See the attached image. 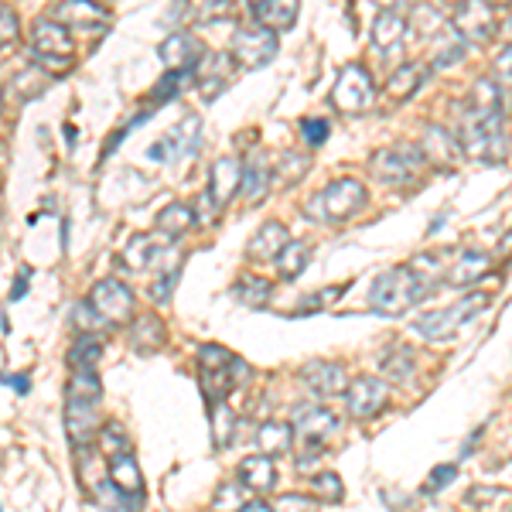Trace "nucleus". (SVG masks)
<instances>
[{
  "mask_svg": "<svg viewBox=\"0 0 512 512\" xmlns=\"http://www.w3.org/2000/svg\"><path fill=\"white\" fill-rule=\"evenodd\" d=\"M458 140L461 154L485 164H502L509 154L506 140V120H502V103H499V82L478 79L468 103L458 110Z\"/></svg>",
  "mask_w": 512,
  "mask_h": 512,
  "instance_id": "nucleus-1",
  "label": "nucleus"
},
{
  "mask_svg": "<svg viewBox=\"0 0 512 512\" xmlns=\"http://www.w3.org/2000/svg\"><path fill=\"white\" fill-rule=\"evenodd\" d=\"M434 287H437V280L417 274L410 263H403V267L386 270V274H379L373 280V291H369V308H373L376 315H386V318L403 315L410 304L424 301Z\"/></svg>",
  "mask_w": 512,
  "mask_h": 512,
  "instance_id": "nucleus-2",
  "label": "nucleus"
},
{
  "mask_svg": "<svg viewBox=\"0 0 512 512\" xmlns=\"http://www.w3.org/2000/svg\"><path fill=\"white\" fill-rule=\"evenodd\" d=\"M362 205H366V185L359 178H338L308 198L304 216L321 222V226H338V222L352 219Z\"/></svg>",
  "mask_w": 512,
  "mask_h": 512,
  "instance_id": "nucleus-3",
  "label": "nucleus"
},
{
  "mask_svg": "<svg viewBox=\"0 0 512 512\" xmlns=\"http://www.w3.org/2000/svg\"><path fill=\"white\" fill-rule=\"evenodd\" d=\"M485 304H489V294H472L458 304H448V308L427 311L414 321V332H420L427 342H444V338H454L461 332V325H468L475 315H482Z\"/></svg>",
  "mask_w": 512,
  "mask_h": 512,
  "instance_id": "nucleus-4",
  "label": "nucleus"
},
{
  "mask_svg": "<svg viewBox=\"0 0 512 512\" xmlns=\"http://www.w3.org/2000/svg\"><path fill=\"white\" fill-rule=\"evenodd\" d=\"M424 164L427 161H424V154H420V147L403 140V144L376 151L373 161H369V171H373V178L383 181V185H410V181L420 178Z\"/></svg>",
  "mask_w": 512,
  "mask_h": 512,
  "instance_id": "nucleus-5",
  "label": "nucleus"
},
{
  "mask_svg": "<svg viewBox=\"0 0 512 512\" xmlns=\"http://www.w3.org/2000/svg\"><path fill=\"white\" fill-rule=\"evenodd\" d=\"M233 362L236 355L222 345H202L198 349V376H202V393L205 400L216 407V403H226V396L233 393L236 376H233Z\"/></svg>",
  "mask_w": 512,
  "mask_h": 512,
  "instance_id": "nucleus-6",
  "label": "nucleus"
},
{
  "mask_svg": "<svg viewBox=\"0 0 512 512\" xmlns=\"http://www.w3.org/2000/svg\"><path fill=\"white\" fill-rule=\"evenodd\" d=\"M89 308H93V315L103 321V325H130L134 321V294H130L127 284H120V280H99V284L89 291Z\"/></svg>",
  "mask_w": 512,
  "mask_h": 512,
  "instance_id": "nucleus-7",
  "label": "nucleus"
},
{
  "mask_svg": "<svg viewBox=\"0 0 512 512\" xmlns=\"http://www.w3.org/2000/svg\"><path fill=\"white\" fill-rule=\"evenodd\" d=\"M338 431V417L325 407H297L294 410V434L301 444V461L325 451L328 434Z\"/></svg>",
  "mask_w": 512,
  "mask_h": 512,
  "instance_id": "nucleus-8",
  "label": "nucleus"
},
{
  "mask_svg": "<svg viewBox=\"0 0 512 512\" xmlns=\"http://www.w3.org/2000/svg\"><path fill=\"white\" fill-rule=\"evenodd\" d=\"M373 103V76L362 65H345L332 89V106L338 113H362Z\"/></svg>",
  "mask_w": 512,
  "mask_h": 512,
  "instance_id": "nucleus-9",
  "label": "nucleus"
},
{
  "mask_svg": "<svg viewBox=\"0 0 512 512\" xmlns=\"http://www.w3.org/2000/svg\"><path fill=\"white\" fill-rule=\"evenodd\" d=\"M451 18H454V31L465 41H475V45H489L499 35V18H495L492 4H482V0L458 4Z\"/></svg>",
  "mask_w": 512,
  "mask_h": 512,
  "instance_id": "nucleus-10",
  "label": "nucleus"
},
{
  "mask_svg": "<svg viewBox=\"0 0 512 512\" xmlns=\"http://www.w3.org/2000/svg\"><path fill=\"white\" fill-rule=\"evenodd\" d=\"M277 55V35L267 28H243L233 35V59L236 65H243V69H263V65H270Z\"/></svg>",
  "mask_w": 512,
  "mask_h": 512,
  "instance_id": "nucleus-11",
  "label": "nucleus"
},
{
  "mask_svg": "<svg viewBox=\"0 0 512 512\" xmlns=\"http://www.w3.org/2000/svg\"><path fill=\"white\" fill-rule=\"evenodd\" d=\"M386 396H390V390H386L383 379L376 376H355L349 386H345V403H349V414L366 420V417H376L379 410L386 407Z\"/></svg>",
  "mask_w": 512,
  "mask_h": 512,
  "instance_id": "nucleus-12",
  "label": "nucleus"
},
{
  "mask_svg": "<svg viewBox=\"0 0 512 512\" xmlns=\"http://www.w3.org/2000/svg\"><path fill=\"white\" fill-rule=\"evenodd\" d=\"M301 383L308 386L318 400H332V396H342L345 386H349V376H345L342 362H328V359H315L301 369Z\"/></svg>",
  "mask_w": 512,
  "mask_h": 512,
  "instance_id": "nucleus-13",
  "label": "nucleus"
},
{
  "mask_svg": "<svg viewBox=\"0 0 512 512\" xmlns=\"http://www.w3.org/2000/svg\"><path fill=\"white\" fill-rule=\"evenodd\" d=\"M158 55L168 72H195V65L202 62L205 52L195 35H188V31H171L158 45Z\"/></svg>",
  "mask_w": 512,
  "mask_h": 512,
  "instance_id": "nucleus-14",
  "label": "nucleus"
},
{
  "mask_svg": "<svg viewBox=\"0 0 512 512\" xmlns=\"http://www.w3.org/2000/svg\"><path fill=\"white\" fill-rule=\"evenodd\" d=\"M198 130H202V120L185 117L175 130H168V134H164L147 154H151V161H181V158H188V154L195 151Z\"/></svg>",
  "mask_w": 512,
  "mask_h": 512,
  "instance_id": "nucleus-15",
  "label": "nucleus"
},
{
  "mask_svg": "<svg viewBox=\"0 0 512 512\" xmlns=\"http://www.w3.org/2000/svg\"><path fill=\"white\" fill-rule=\"evenodd\" d=\"M110 485L120 499H127V509L137 512L144 506V475H140V465L134 454H123V458L110 461Z\"/></svg>",
  "mask_w": 512,
  "mask_h": 512,
  "instance_id": "nucleus-16",
  "label": "nucleus"
},
{
  "mask_svg": "<svg viewBox=\"0 0 512 512\" xmlns=\"http://www.w3.org/2000/svg\"><path fill=\"white\" fill-rule=\"evenodd\" d=\"M233 72H236L233 55H202V62L195 65L192 79L198 82V93H202V99H209L212 103V99L229 86Z\"/></svg>",
  "mask_w": 512,
  "mask_h": 512,
  "instance_id": "nucleus-17",
  "label": "nucleus"
},
{
  "mask_svg": "<svg viewBox=\"0 0 512 512\" xmlns=\"http://www.w3.org/2000/svg\"><path fill=\"white\" fill-rule=\"evenodd\" d=\"M31 45H35L38 59H72V35L52 18H38L31 28Z\"/></svg>",
  "mask_w": 512,
  "mask_h": 512,
  "instance_id": "nucleus-18",
  "label": "nucleus"
},
{
  "mask_svg": "<svg viewBox=\"0 0 512 512\" xmlns=\"http://www.w3.org/2000/svg\"><path fill=\"white\" fill-rule=\"evenodd\" d=\"M103 427V417H99V403H65V434H69L72 444H82L86 448L89 441L99 434Z\"/></svg>",
  "mask_w": 512,
  "mask_h": 512,
  "instance_id": "nucleus-19",
  "label": "nucleus"
},
{
  "mask_svg": "<svg viewBox=\"0 0 512 512\" xmlns=\"http://www.w3.org/2000/svg\"><path fill=\"white\" fill-rule=\"evenodd\" d=\"M48 18L59 21L62 28H103L110 14H106L99 4H89V0H65V4L55 7Z\"/></svg>",
  "mask_w": 512,
  "mask_h": 512,
  "instance_id": "nucleus-20",
  "label": "nucleus"
},
{
  "mask_svg": "<svg viewBox=\"0 0 512 512\" xmlns=\"http://www.w3.org/2000/svg\"><path fill=\"white\" fill-rule=\"evenodd\" d=\"M250 11H253V18H256L260 28H267V31H274V35H277V31H291L294 28L301 7H297L294 0H256Z\"/></svg>",
  "mask_w": 512,
  "mask_h": 512,
  "instance_id": "nucleus-21",
  "label": "nucleus"
},
{
  "mask_svg": "<svg viewBox=\"0 0 512 512\" xmlns=\"http://www.w3.org/2000/svg\"><path fill=\"white\" fill-rule=\"evenodd\" d=\"M239 185H243V164L236 158H219L212 164V188L209 195L216 198L219 209H226L233 202V195H239Z\"/></svg>",
  "mask_w": 512,
  "mask_h": 512,
  "instance_id": "nucleus-22",
  "label": "nucleus"
},
{
  "mask_svg": "<svg viewBox=\"0 0 512 512\" xmlns=\"http://www.w3.org/2000/svg\"><path fill=\"white\" fill-rule=\"evenodd\" d=\"M291 243V233H287L284 222H263L260 229L253 233L250 246H246V253L253 256V260H277L280 253H284V246Z\"/></svg>",
  "mask_w": 512,
  "mask_h": 512,
  "instance_id": "nucleus-23",
  "label": "nucleus"
},
{
  "mask_svg": "<svg viewBox=\"0 0 512 512\" xmlns=\"http://www.w3.org/2000/svg\"><path fill=\"white\" fill-rule=\"evenodd\" d=\"M239 485L250 492H274L277 485V465L267 454H253V458L239 461Z\"/></svg>",
  "mask_w": 512,
  "mask_h": 512,
  "instance_id": "nucleus-24",
  "label": "nucleus"
},
{
  "mask_svg": "<svg viewBox=\"0 0 512 512\" xmlns=\"http://www.w3.org/2000/svg\"><path fill=\"white\" fill-rule=\"evenodd\" d=\"M267 192H270V164L263 161V154H253V158L243 164V185H239V195H243L246 209H256V205L267 198Z\"/></svg>",
  "mask_w": 512,
  "mask_h": 512,
  "instance_id": "nucleus-25",
  "label": "nucleus"
},
{
  "mask_svg": "<svg viewBox=\"0 0 512 512\" xmlns=\"http://www.w3.org/2000/svg\"><path fill=\"white\" fill-rule=\"evenodd\" d=\"M420 154H424V161H434V164H454V161L461 158V147H458V140H454L444 127H437V123H427Z\"/></svg>",
  "mask_w": 512,
  "mask_h": 512,
  "instance_id": "nucleus-26",
  "label": "nucleus"
},
{
  "mask_svg": "<svg viewBox=\"0 0 512 512\" xmlns=\"http://www.w3.org/2000/svg\"><path fill=\"white\" fill-rule=\"evenodd\" d=\"M489 267H492L489 253L465 250V256H461V260L448 270V284L451 287H468V284H475V280H482L485 274H489Z\"/></svg>",
  "mask_w": 512,
  "mask_h": 512,
  "instance_id": "nucleus-27",
  "label": "nucleus"
},
{
  "mask_svg": "<svg viewBox=\"0 0 512 512\" xmlns=\"http://www.w3.org/2000/svg\"><path fill=\"white\" fill-rule=\"evenodd\" d=\"M103 359V338L96 332H82L69 349L72 373H96V362Z\"/></svg>",
  "mask_w": 512,
  "mask_h": 512,
  "instance_id": "nucleus-28",
  "label": "nucleus"
},
{
  "mask_svg": "<svg viewBox=\"0 0 512 512\" xmlns=\"http://www.w3.org/2000/svg\"><path fill=\"white\" fill-rule=\"evenodd\" d=\"M158 243H161V236H151V233H140L134 236L127 243V250L120 253V260H123V267L127 270H147L154 260H158Z\"/></svg>",
  "mask_w": 512,
  "mask_h": 512,
  "instance_id": "nucleus-29",
  "label": "nucleus"
},
{
  "mask_svg": "<svg viewBox=\"0 0 512 512\" xmlns=\"http://www.w3.org/2000/svg\"><path fill=\"white\" fill-rule=\"evenodd\" d=\"M403 31H407V18H403L400 11H383L373 24V45L383 48V52H390V48H396L403 41Z\"/></svg>",
  "mask_w": 512,
  "mask_h": 512,
  "instance_id": "nucleus-30",
  "label": "nucleus"
},
{
  "mask_svg": "<svg viewBox=\"0 0 512 512\" xmlns=\"http://www.w3.org/2000/svg\"><path fill=\"white\" fill-rule=\"evenodd\" d=\"M192 205H185V202H171V205H164L161 209V216H158V236L164 239H178V236H185L188 229H192Z\"/></svg>",
  "mask_w": 512,
  "mask_h": 512,
  "instance_id": "nucleus-31",
  "label": "nucleus"
},
{
  "mask_svg": "<svg viewBox=\"0 0 512 512\" xmlns=\"http://www.w3.org/2000/svg\"><path fill=\"white\" fill-rule=\"evenodd\" d=\"M256 444H260V451L267 454V458H277V454L291 451L294 444V427L291 424H263L260 431H256Z\"/></svg>",
  "mask_w": 512,
  "mask_h": 512,
  "instance_id": "nucleus-32",
  "label": "nucleus"
},
{
  "mask_svg": "<svg viewBox=\"0 0 512 512\" xmlns=\"http://www.w3.org/2000/svg\"><path fill=\"white\" fill-rule=\"evenodd\" d=\"M420 82H424V65L403 62L400 69H396L393 76H390V82H386V93H390L393 99H407V96L417 93Z\"/></svg>",
  "mask_w": 512,
  "mask_h": 512,
  "instance_id": "nucleus-33",
  "label": "nucleus"
},
{
  "mask_svg": "<svg viewBox=\"0 0 512 512\" xmlns=\"http://www.w3.org/2000/svg\"><path fill=\"white\" fill-rule=\"evenodd\" d=\"M130 345H134L137 352H158L161 345H164V325H161V318H154V315L137 318L134 335H130Z\"/></svg>",
  "mask_w": 512,
  "mask_h": 512,
  "instance_id": "nucleus-34",
  "label": "nucleus"
},
{
  "mask_svg": "<svg viewBox=\"0 0 512 512\" xmlns=\"http://www.w3.org/2000/svg\"><path fill=\"white\" fill-rule=\"evenodd\" d=\"M96 437H99V454H103L106 461H117L123 454H134V448H130V434L123 431L120 424H103Z\"/></svg>",
  "mask_w": 512,
  "mask_h": 512,
  "instance_id": "nucleus-35",
  "label": "nucleus"
},
{
  "mask_svg": "<svg viewBox=\"0 0 512 512\" xmlns=\"http://www.w3.org/2000/svg\"><path fill=\"white\" fill-rule=\"evenodd\" d=\"M270 291H274V284H270V280L246 274V277H239V284L233 287V297L239 304H246V308H263Z\"/></svg>",
  "mask_w": 512,
  "mask_h": 512,
  "instance_id": "nucleus-36",
  "label": "nucleus"
},
{
  "mask_svg": "<svg viewBox=\"0 0 512 512\" xmlns=\"http://www.w3.org/2000/svg\"><path fill=\"white\" fill-rule=\"evenodd\" d=\"M379 369H383L386 379H407L414 373V352L407 345H393V349L379 355Z\"/></svg>",
  "mask_w": 512,
  "mask_h": 512,
  "instance_id": "nucleus-37",
  "label": "nucleus"
},
{
  "mask_svg": "<svg viewBox=\"0 0 512 512\" xmlns=\"http://www.w3.org/2000/svg\"><path fill=\"white\" fill-rule=\"evenodd\" d=\"M277 270H280V277L284 280H294V277H301V270L308 267V243H287L284 246V253L277 256Z\"/></svg>",
  "mask_w": 512,
  "mask_h": 512,
  "instance_id": "nucleus-38",
  "label": "nucleus"
},
{
  "mask_svg": "<svg viewBox=\"0 0 512 512\" xmlns=\"http://www.w3.org/2000/svg\"><path fill=\"white\" fill-rule=\"evenodd\" d=\"M69 400L72 403H99L103 400V383H99V376L96 373H72Z\"/></svg>",
  "mask_w": 512,
  "mask_h": 512,
  "instance_id": "nucleus-39",
  "label": "nucleus"
},
{
  "mask_svg": "<svg viewBox=\"0 0 512 512\" xmlns=\"http://www.w3.org/2000/svg\"><path fill=\"white\" fill-rule=\"evenodd\" d=\"M79 478L89 485V492H99L106 482H110V465L103 468V461H99L93 451L82 448V458H79Z\"/></svg>",
  "mask_w": 512,
  "mask_h": 512,
  "instance_id": "nucleus-40",
  "label": "nucleus"
},
{
  "mask_svg": "<svg viewBox=\"0 0 512 512\" xmlns=\"http://www.w3.org/2000/svg\"><path fill=\"white\" fill-rule=\"evenodd\" d=\"M233 431H236V414L229 410V403H216L212 407V441H216V448H229L233 444Z\"/></svg>",
  "mask_w": 512,
  "mask_h": 512,
  "instance_id": "nucleus-41",
  "label": "nucleus"
},
{
  "mask_svg": "<svg viewBox=\"0 0 512 512\" xmlns=\"http://www.w3.org/2000/svg\"><path fill=\"white\" fill-rule=\"evenodd\" d=\"M243 506H246L243 485H239V482H226V485H219L216 499H212V509H216V512H239Z\"/></svg>",
  "mask_w": 512,
  "mask_h": 512,
  "instance_id": "nucleus-42",
  "label": "nucleus"
},
{
  "mask_svg": "<svg viewBox=\"0 0 512 512\" xmlns=\"http://www.w3.org/2000/svg\"><path fill=\"white\" fill-rule=\"evenodd\" d=\"M188 79H192V72H168V76H164L158 86H154L151 99H154V103H171V99H175L181 89H185Z\"/></svg>",
  "mask_w": 512,
  "mask_h": 512,
  "instance_id": "nucleus-43",
  "label": "nucleus"
},
{
  "mask_svg": "<svg viewBox=\"0 0 512 512\" xmlns=\"http://www.w3.org/2000/svg\"><path fill=\"white\" fill-rule=\"evenodd\" d=\"M274 171L280 175V181H284V185H294V181L304 178V171H308V158H304V154H297V151H287Z\"/></svg>",
  "mask_w": 512,
  "mask_h": 512,
  "instance_id": "nucleus-44",
  "label": "nucleus"
},
{
  "mask_svg": "<svg viewBox=\"0 0 512 512\" xmlns=\"http://www.w3.org/2000/svg\"><path fill=\"white\" fill-rule=\"evenodd\" d=\"M178 277H181V263H171L168 270H161L158 280L151 284V297H154V304H164L171 297V291H175V284H178Z\"/></svg>",
  "mask_w": 512,
  "mask_h": 512,
  "instance_id": "nucleus-45",
  "label": "nucleus"
},
{
  "mask_svg": "<svg viewBox=\"0 0 512 512\" xmlns=\"http://www.w3.org/2000/svg\"><path fill=\"white\" fill-rule=\"evenodd\" d=\"M21 38V21H18V11L7 4H0V48L14 45Z\"/></svg>",
  "mask_w": 512,
  "mask_h": 512,
  "instance_id": "nucleus-46",
  "label": "nucleus"
},
{
  "mask_svg": "<svg viewBox=\"0 0 512 512\" xmlns=\"http://www.w3.org/2000/svg\"><path fill=\"white\" fill-rule=\"evenodd\" d=\"M192 216H195L198 226H216L219 216H222V209H219L216 198H212L209 192H202V195L195 198V205H192Z\"/></svg>",
  "mask_w": 512,
  "mask_h": 512,
  "instance_id": "nucleus-47",
  "label": "nucleus"
},
{
  "mask_svg": "<svg viewBox=\"0 0 512 512\" xmlns=\"http://www.w3.org/2000/svg\"><path fill=\"white\" fill-rule=\"evenodd\" d=\"M315 492L328 502H342L345 499V485L335 472H321L315 475Z\"/></svg>",
  "mask_w": 512,
  "mask_h": 512,
  "instance_id": "nucleus-48",
  "label": "nucleus"
},
{
  "mask_svg": "<svg viewBox=\"0 0 512 512\" xmlns=\"http://www.w3.org/2000/svg\"><path fill=\"white\" fill-rule=\"evenodd\" d=\"M342 294H345V284H335V287H325V291H318V294L304 297V304H301V315H311V311L328 308V304L338 301V297H342Z\"/></svg>",
  "mask_w": 512,
  "mask_h": 512,
  "instance_id": "nucleus-49",
  "label": "nucleus"
},
{
  "mask_svg": "<svg viewBox=\"0 0 512 512\" xmlns=\"http://www.w3.org/2000/svg\"><path fill=\"white\" fill-rule=\"evenodd\" d=\"M270 509L274 512H318V499H311V495H280Z\"/></svg>",
  "mask_w": 512,
  "mask_h": 512,
  "instance_id": "nucleus-50",
  "label": "nucleus"
},
{
  "mask_svg": "<svg viewBox=\"0 0 512 512\" xmlns=\"http://www.w3.org/2000/svg\"><path fill=\"white\" fill-rule=\"evenodd\" d=\"M301 134L311 147H321L328 140V134H332V127H328V120H321V117H308V120H301Z\"/></svg>",
  "mask_w": 512,
  "mask_h": 512,
  "instance_id": "nucleus-51",
  "label": "nucleus"
},
{
  "mask_svg": "<svg viewBox=\"0 0 512 512\" xmlns=\"http://www.w3.org/2000/svg\"><path fill=\"white\" fill-rule=\"evenodd\" d=\"M458 478V468L454 465H441V468H434L431 475H427V482H424V492H441V489H448V485Z\"/></svg>",
  "mask_w": 512,
  "mask_h": 512,
  "instance_id": "nucleus-52",
  "label": "nucleus"
},
{
  "mask_svg": "<svg viewBox=\"0 0 512 512\" xmlns=\"http://www.w3.org/2000/svg\"><path fill=\"white\" fill-rule=\"evenodd\" d=\"M495 72H499L502 82H512V45L502 48V55L495 59Z\"/></svg>",
  "mask_w": 512,
  "mask_h": 512,
  "instance_id": "nucleus-53",
  "label": "nucleus"
},
{
  "mask_svg": "<svg viewBox=\"0 0 512 512\" xmlns=\"http://www.w3.org/2000/svg\"><path fill=\"white\" fill-rule=\"evenodd\" d=\"M499 489H482V485H478V489H472V492H468V506H485V502H495V499H499Z\"/></svg>",
  "mask_w": 512,
  "mask_h": 512,
  "instance_id": "nucleus-54",
  "label": "nucleus"
},
{
  "mask_svg": "<svg viewBox=\"0 0 512 512\" xmlns=\"http://www.w3.org/2000/svg\"><path fill=\"white\" fill-rule=\"evenodd\" d=\"M222 14H229V4L226 0H209L205 7H195V18H222Z\"/></svg>",
  "mask_w": 512,
  "mask_h": 512,
  "instance_id": "nucleus-55",
  "label": "nucleus"
},
{
  "mask_svg": "<svg viewBox=\"0 0 512 512\" xmlns=\"http://www.w3.org/2000/svg\"><path fill=\"white\" fill-rule=\"evenodd\" d=\"M28 284H31V270L28 267H21L18 270V280H14V291H11V301H18V297L28 291Z\"/></svg>",
  "mask_w": 512,
  "mask_h": 512,
  "instance_id": "nucleus-56",
  "label": "nucleus"
},
{
  "mask_svg": "<svg viewBox=\"0 0 512 512\" xmlns=\"http://www.w3.org/2000/svg\"><path fill=\"white\" fill-rule=\"evenodd\" d=\"M7 383H11L18 393H28L31 390V376H7Z\"/></svg>",
  "mask_w": 512,
  "mask_h": 512,
  "instance_id": "nucleus-57",
  "label": "nucleus"
},
{
  "mask_svg": "<svg viewBox=\"0 0 512 512\" xmlns=\"http://www.w3.org/2000/svg\"><path fill=\"white\" fill-rule=\"evenodd\" d=\"M239 512H274V509H270V506H263V502H246V506L239 509Z\"/></svg>",
  "mask_w": 512,
  "mask_h": 512,
  "instance_id": "nucleus-58",
  "label": "nucleus"
},
{
  "mask_svg": "<svg viewBox=\"0 0 512 512\" xmlns=\"http://www.w3.org/2000/svg\"><path fill=\"white\" fill-rule=\"evenodd\" d=\"M0 110H4V89H0Z\"/></svg>",
  "mask_w": 512,
  "mask_h": 512,
  "instance_id": "nucleus-59",
  "label": "nucleus"
},
{
  "mask_svg": "<svg viewBox=\"0 0 512 512\" xmlns=\"http://www.w3.org/2000/svg\"><path fill=\"white\" fill-rule=\"evenodd\" d=\"M506 28H509V35H512V18H509V24H506Z\"/></svg>",
  "mask_w": 512,
  "mask_h": 512,
  "instance_id": "nucleus-60",
  "label": "nucleus"
}]
</instances>
